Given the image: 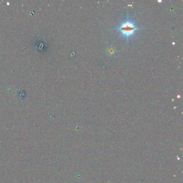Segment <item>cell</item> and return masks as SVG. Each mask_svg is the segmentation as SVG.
<instances>
[{
	"label": "cell",
	"mask_w": 183,
	"mask_h": 183,
	"mask_svg": "<svg viewBox=\"0 0 183 183\" xmlns=\"http://www.w3.org/2000/svg\"><path fill=\"white\" fill-rule=\"evenodd\" d=\"M120 32L121 36L127 39H129L135 35L139 27L135 23L130 20H126L123 22L116 29Z\"/></svg>",
	"instance_id": "1"
}]
</instances>
